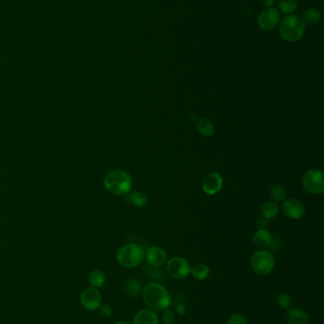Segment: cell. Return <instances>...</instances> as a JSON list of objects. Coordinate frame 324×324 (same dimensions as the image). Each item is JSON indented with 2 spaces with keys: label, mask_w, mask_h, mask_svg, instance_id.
Listing matches in <instances>:
<instances>
[{
  "label": "cell",
  "mask_w": 324,
  "mask_h": 324,
  "mask_svg": "<svg viewBox=\"0 0 324 324\" xmlns=\"http://www.w3.org/2000/svg\"><path fill=\"white\" fill-rule=\"evenodd\" d=\"M143 300L148 309L153 310L155 312H163L169 309L171 304L170 292L157 281L147 283L143 290Z\"/></svg>",
  "instance_id": "cell-1"
},
{
  "label": "cell",
  "mask_w": 324,
  "mask_h": 324,
  "mask_svg": "<svg viewBox=\"0 0 324 324\" xmlns=\"http://www.w3.org/2000/svg\"><path fill=\"white\" fill-rule=\"evenodd\" d=\"M104 185L113 195H126L133 188V178L124 170H112L105 176Z\"/></svg>",
  "instance_id": "cell-2"
},
{
  "label": "cell",
  "mask_w": 324,
  "mask_h": 324,
  "mask_svg": "<svg viewBox=\"0 0 324 324\" xmlns=\"http://www.w3.org/2000/svg\"><path fill=\"white\" fill-rule=\"evenodd\" d=\"M280 34L287 42H297L301 40L305 31V25L298 15H288L280 22Z\"/></svg>",
  "instance_id": "cell-3"
},
{
  "label": "cell",
  "mask_w": 324,
  "mask_h": 324,
  "mask_svg": "<svg viewBox=\"0 0 324 324\" xmlns=\"http://www.w3.org/2000/svg\"><path fill=\"white\" fill-rule=\"evenodd\" d=\"M118 263L125 268H135L142 265L145 259V251L141 245L127 244L117 252Z\"/></svg>",
  "instance_id": "cell-4"
},
{
  "label": "cell",
  "mask_w": 324,
  "mask_h": 324,
  "mask_svg": "<svg viewBox=\"0 0 324 324\" xmlns=\"http://www.w3.org/2000/svg\"><path fill=\"white\" fill-rule=\"evenodd\" d=\"M251 267L258 275L265 276L271 273L275 267V259L272 253L266 249H260L251 257Z\"/></svg>",
  "instance_id": "cell-5"
},
{
  "label": "cell",
  "mask_w": 324,
  "mask_h": 324,
  "mask_svg": "<svg viewBox=\"0 0 324 324\" xmlns=\"http://www.w3.org/2000/svg\"><path fill=\"white\" fill-rule=\"evenodd\" d=\"M302 186L310 195H321L324 191V175L322 171L311 169L302 177Z\"/></svg>",
  "instance_id": "cell-6"
},
{
  "label": "cell",
  "mask_w": 324,
  "mask_h": 324,
  "mask_svg": "<svg viewBox=\"0 0 324 324\" xmlns=\"http://www.w3.org/2000/svg\"><path fill=\"white\" fill-rule=\"evenodd\" d=\"M166 270L168 275L175 280H184L190 275L191 266L183 257H173L167 262Z\"/></svg>",
  "instance_id": "cell-7"
},
{
  "label": "cell",
  "mask_w": 324,
  "mask_h": 324,
  "mask_svg": "<svg viewBox=\"0 0 324 324\" xmlns=\"http://www.w3.org/2000/svg\"><path fill=\"white\" fill-rule=\"evenodd\" d=\"M280 12L276 8H266L258 15V27L265 31L276 29L280 25Z\"/></svg>",
  "instance_id": "cell-8"
},
{
  "label": "cell",
  "mask_w": 324,
  "mask_h": 324,
  "mask_svg": "<svg viewBox=\"0 0 324 324\" xmlns=\"http://www.w3.org/2000/svg\"><path fill=\"white\" fill-rule=\"evenodd\" d=\"M281 211L283 215L292 220H298L305 214V206L302 202L297 199H286L282 202Z\"/></svg>",
  "instance_id": "cell-9"
},
{
  "label": "cell",
  "mask_w": 324,
  "mask_h": 324,
  "mask_svg": "<svg viewBox=\"0 0 324 324\" xmlns=\"http://www.w3.org/2000/svg\"><path fill=\"white\" fill-rule=\"evenodd\" d=\"M145 258L151 267H162L168 262V254L160 246H151L145 252Z\"/></svg>",
  "instance_id": "cell-10"
},
{
  "label": "cell",
  "mask_w": 324,
  "mask_h": 324,
  "mask_svg": "<svg viewBox=\"0 0 324 324\" xmlns=\"http://www.w3.org/2000/svg\"><path fill=\"white\" fill-rule=\"evenodd\" d=\"M82 305L88 310H95L101 304V294L95 287H88L82 292Z\"/></svg>",
  "instance_id": "cell-11"
},
{
  "label": "cell",
  "mask_w": 324,
  "mask_h": 324,
  "mask_svg": "<svg viewBox=\"0 0 324 324\" xmlns=\"http://www.w3.org/2000/svg\"><path fill=\"white\" fill-rule=\"evenodd\" d=\"M203 191L206 195H214L221 191L222 187V178L218 173H209L203 179Z\"/></svg>",
  "instance_id": "cell-12"
},
{
  "label": "cell",
  "mask_w": 324,
  "mask_h": 324,
  "mask_svg": "<svg viewBox=\"0 0 324 324\" xmlns=\"http://www.w3.org/2000/svg\"><path fill=\"white\" fill-rule=\"evenodd\" d=\"M253 243L260 249L270 248L273 244L272 234L264 229L258 230L253 236Z\"/></svg>",
  "instance_id": "cell-13"
},
{
  "label": "cell",
  "mask_w": 324,
  "mask_h": 324,
  "mask_svg": "<svg viewBox=\"0 0 324 324\" xmlns=\"http://www.w3.org/2000/svg\"><path fill=\"white\" fill-rule=\"evenodd\" d=\"M133 324H159V317L153 310H140L133 318Z\"/></svg>",
  "instance_id": "cell-14"
},
{
  "label": "cell",
  "mask_w": 324,
  "mask_h": 324,
  "mask_svg": "<svg viewBox=\"0 0 324 324\" xmlns=\"http://www.w3.org/2000/svg\"><path fill=\"white\" fill-rule=\"evenodd\" d=\"M285 318L288 324H308L309 322V315L301 308H289Z\"/></svg>",
  "instance_id": "cell-15"
},
{
  "label": "cell",
  "mask_w": 324,
  "mask_h": 324,
  "mask_svg": "<svg viewBox=\"0 0 324 324\" xmlns=\"http://www.w3.org/2000/svg\"><path fill=\"white\" fill-rule=\"evenodd\" d=\"M197 130L200 134L204 137H211L214 134L215 131V126L213 123L206 119V118H201L197 121Z\"/></svg>",
  "instance_id": "cell-16"
},
{
  "label": "cell",
  "mask_w": 324,
  "mask_h": 324,
  "mask_svg": "<svg viewBox=\"0 0 324 324\" xmlns=\"http://www.w3.org/2000/svg\"><path fill=\"white\" fill-rule=\"evenodd\" d=\"M210 270L209 267L206 266V264H196L194 267H191L190 274L192 277L197 280V281H204L209 276Z\"/></svg>",
  "instance_id": "cell-17"
},
{
  "label": "cell",
  "mask_w": 324,
  "mask_h": 324,
  "mask_svg": "<svg viewBox=\"0 0 324 324\" xmlns=\"http://www.w3.org/2000/svg\"><path fill=\"white\" fill-rule=\"evenodd\" d=\"M125 199H127V201L131 202L133 205L138 207V208H143V207L147 206V202H148L147 195L142 192L129 193L126 195Z\"/></svg>",
  "instance_id": "cell-18"
},
{
  "label": "cell",
  "mask_w": 324,
  "mask_h": 324,
  "mask_svg": "<svg viewBox=\"0 0 324 324\" xmlns=\"http://www.w3.org/2000/svg\"><path fill=\"white\" fill-rule=\"evenodd\" d=\"M280 208L277 203L275 202H265V204L261 207V213L265 218L272 219L278 215Z\"/></svg>",
  "instance_id": "cell-19"
},
{
  "label": "cell",
  "mask_w": 324,
  "mask_h": 324,
  "mask_svg": "<svg viewBox=\"0 0 324 324\" xmlns=\"http://www.w3.org/2000/svg\"><path fill=\"white\" fill-rule=\"evenodd\" d=\"M125 293L132 297H137L142 292V284L139 281L135 279H129L125 281Z\"/></svg>",
  "instance_id": "cell-20"
},
{
  "label": "cell",
  "mask_w": 324,
  "mask_h": 324,
  "mask_svg": "<svg viewBox=\"0 0 324 324\" xmlns=\"http://www.w3.org/2000/svg\"><path fill=\"white\" fill-rule=\"evenodd\" d=\"M303 17L305 22H307L310 25H316L321 19V13L316 8H308L304 12Z\"/></svg>",
  "instance_id": "cell-21"
},
{
  "label": "cell",
  "mask_w": 324,
  "mask_h": 324,
  "mask_svg": "<svg viewBox=\"0 0 324 324\" xmlns=\"http://www.w3.org/2000/svg\"><path fill=\"white\" fill-rule=\"evenodd\" d=\"M278 7L283 14L292 15L298 10V2L296 0H280Z\"/></svg>",
  "instance_id": "cell-22"
},
{
  "label": "cell",
  "mask_w": 324,
  "mask_h": 324,
  "mask_svg": "<svg viewBox=\"0 0 324 324\" xmlns=\"http://www.w3.org/2000/svg\"><path fill=\"white\" fill-rule=\"evenodd\" d=\"M88 280H89V283L91 284V286L95 288L101 287L106 281V276L102 271L95 270V271H92L91 273L89 274Z\"/></svg>",
  "instance_id": "cell-23"
},
{
  "label": "cell",
  "mask_w": 324,
  "mask_h": 324,
  "mask_svg": "<svg viewBox=\"0 0 324 324\" xmlns=\"http://www.w3.org/2000/svg\"><path fill=\"white\" fill-rule=\"evenodd\" d=\"M270 196L276 202H283L286 199V190L280 185H275L270 190Z\"/></svg>",
  "instance_id": "cell-24"
},
{
  "label": "cell",
  "mask_w": 324,
  "mask_h": 324,
  "mask_svg": "<svg viewBox=\"0 0 324 324\" xmlns=\"http://www.w3.org/2000/svg\"><path fill=\"white\" fill-rule=\"evenodd\" d=\"M277 303L279 304L280 308L282 309L288 310L291 306V303H292V299L291 297L287 293H281L280 295L278 296V299H277Z\"/></svg>",
  "instance_id": "cell-25"
},
{
  "label": "cell",
  "mask_w": 324,
  "mask_h": 324,
  "mask_svg": "<svg viewBox=\"0 0 324 324\" xmlns=\"http://www.w3.org/2000/svg\"><path fill=\"white\" fill-rule=\"evenodd\" d=\"M162 321L164 324H173L175 322V315L172 311L167 309L163 311Z\"/></svg>",
  "instance_id": "cell-26"
},
{
  "label": "cell",
  "mask_w": 324,
  "mask_h": 324,
  "mask_svg": "<svg viewBox=\"0 0 324 324\" xmlns=\"http://www.w3.org/2000/svg\"><path fill=\"white\" fill-rule=\"evenodd\" d=\"M228 324H249L246 317H243V315L235 314L229 317L228 320Z\"/></svg>",
  "instance_id": "cell-27"
},
{
  "label": "cell",
  "mask_w": 324,
  "mask_h": 324,
  "mask_svg": "<svg viewBox=\"0 0 324 324\" xmlns=\"http://www.w3.org/2000/svg\"><path fill=\"white\" fill-rule=\"evenodd\" d=\"M100 314H101L102 317H111V314H112V310H111V306H109V305H102V306L100 307Z\"/></svg>",
  "instance_id": "cell-28"
},
{
  "label": "cell",
  "mask_w": 324,
  "mask_h": 324,
  "mask_svg": "<svg viewBox=\"0 0 324 324\" xmlns=\"http://www.w3.org/2000/svg\"><path fill=\"white\" fill-rule=\"evenodd\" d=\"M262 2L265 7L271 8L275 5L276 0H262Z\"/></svg>",
  "instance_id": "cell-29"
},
{
  "label": "cell",
  "mask_w": 324,
  "mask_h": 324,
  "mask_svg": "<svg viewBox=\"0 0 324 324\" xmlns=\"http://www.w3.org/2000/svg\"><path fill=\"white\" fill-rule=\"evenodd\" d=\"M177 312H178L180 315H183V314H184L185 310H184V306L183 304L178 305V307H177Z\"/></svg>",
  "instance_id": "cell-30"
},
{
  "label": "cell",
  "mask_w": 324,
  "mask_h": 324,
  "mask_svg": "<svg viewBox=\"0 0 324 324\" xmlns=\"http://www.w3.org/2000/svg\"><path fill=\"white\" fill-rule=\"evenodd\" d=\"M115 324H131L128 321H125V320H121V321H118Z\"/></svg>",
  "instance_id": "cell-31"
}]
</instances>
